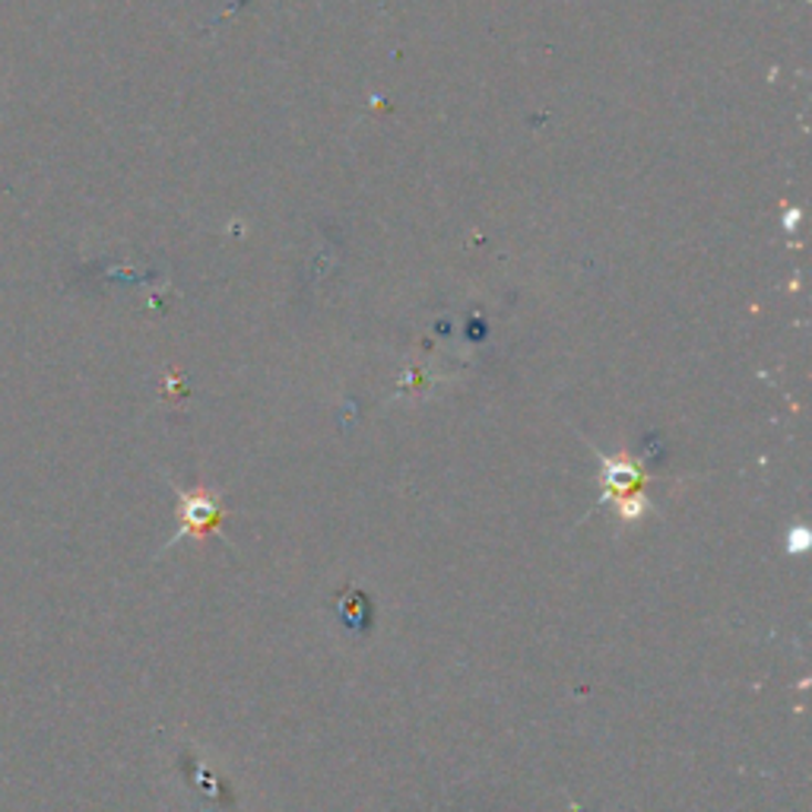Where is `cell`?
Returning <instances> with one entry per match:
<instances>
[{
	"mask_svg": "<svg viewBox=\"0 0 812 812\" xmlns=\"http://www.w3.org/2000/svg\"><path fill=\"white\" fill-rule=\"evenodd\" d=\"M606 489L613 492V499H628V496H638V486H642V473L635 464H625V460H610L606 464Z\"/></svg>",
	"mask_w": 812,
	"mask_h": 812,
	"instance_id": "obj_2",
	"label": "cell"
},
{
	"mask_svg": "<svg viewBox=\"0 0 812 812\" xmlns=\"http://www.w3.org/2000/svg\"><path fill=\"white\" fill-rule=\"evenodd\" d=\"M216 524H219V502H216L214 492H204V489L181 492V527H178V533H175L171 543H178L185 537H204Z\"/></svg>",
	"mask_w": 812,
	"mask_h": 812,
	"instance_id": "obj_1",
	"label": "cell"
}]
</instances>
